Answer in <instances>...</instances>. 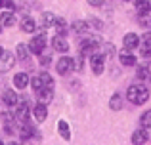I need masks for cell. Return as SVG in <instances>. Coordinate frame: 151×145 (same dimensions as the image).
I'll list each match as a JSON object with an SVG mask.
<instances>
[{
    "label": "cell",
    "mask_w": 151,
    "mask_h": 145,
    "mask_svg": "<svg viewBox=\"0 0 151 145\" xmlns=\"http://www.w3.org/2000/svg\"><path fill=\"white\" fill-rule=\"evenodd\" d=\"M132 143H147L149 141V128H144V126H140L138 130H134V134H132Z\"/></svg>",
    "instance_id": "30bf717a"
},
{
    "label": "cell",
    "mask_w": 151,
    "mask_h": 145,
    "mask_svg": "<svg viewBox=\"0 0 151 145\" xmlns=\"http://www.w3.org/2000/svg\"><path fill=\"white\" fill-rule=\"evenodd\" d=\"M136 76L140 78V80H147V78H151V71H149V67H145V65L138 67V71H136Z\"/></svg>",
    "instance_id": "d4e9b609"
},
{
    "label": "cell",
    "mask_w": 151,
    "mask_h": 145,
    "mask_svg": "<svg viewBox=\"0 0 151 145\" xmlns=\"http://www.w3.org/2000/svg\"><path fill=\"white\" fill-rule=\"evenodd\" d=\"M73 69H77V71H81V69H82V56H78L77 59H75V67Z\"/></svg>",
    "instance_id": "d6a6232c"
},
{
    "label": "cell",
    "mask_w": 151,
    "mask_h": 145,
    "mask_svg": "<svg viewBox=\"0 0 151 145\" xmlns=\"http://www.w3.org/2000/svg\"><path fill=\"white\" fill-rule=\"evenodd\" d=\"M29 84H31V78H29V74H27V73H17V74H14V86H15L17 90H25Z\"/></svg>",
    "instance_id": "5bb4252c"
},
{
    "label": "cell",
    "mask_w": 151,
    "mask_h": 145,
    "mask_svg": "<svg viewBox=\"0 0 151 145\" xmlns=\"http://www.w3.org/2000/svg\"><path fill=\"white\" fill-rule=\"evenodd\" d=\"M73 67H75V59H73V57H67V56L59 57L58 63H55L58 74H67L69 71H73Z\"/></svg>",
    "instance_id": "5b68a950"
},
{
    "label": "cell",
    "mask_w": 151,
    "mask_h": 145,
    "mask_svg": "<svg viewBox=\"0 0 151 145\" xmlns=\"http://www.w3.org/2000/svg\"><path fill=\"white\" fill-rule=\"evenodd\" d=\"M46 44H48V38H46V33H44V29H42V33L37 34V36H33V40L29 42L31 54H35V56H42V52H44Z\"/></svg>",
    "instance_id": "3957f363"
},
{
    "label": "cell",
    "mask_w": 151,
    "mask_h": 145,
    "mask_svg": "<svg viewBox=\"0 0 151 145\" xmlns=\"http://www.w3.org/2000/svg\"><path fill=\"white\" fill-rule=\"evenodd\" d=\"M109 107H111V111H121V109H122V96L119 92H115L113 96H111Z\"/></svg>",
    "instance_id": "ffe728a7"
},
{
    "label": "cell",
    "mask_w": 151,
    "mask_h": 145,
    "mask_svg": "<svg viewBox=\"0 0 151 145\" xmlns=\"http://www.w3.org/2000/svg\"><path fill=\"white\" fill-rule=\"evenodd\" d=\"M103 2H105V0H88L90 6H103Z\"/></svg>",
    "instance_id": "e575fe53"
},
{
    "label": "cell",
    "mask_w": 151,
    "mask_h": 145,
    "mask_svg": "<svg viewBox=\"0 0 151 145\" xmlns=\"http://www.w3.org/2000/svg\"><path fill=\"white\" fill-rule=\"evenodd\" d=\"M29 115H31L29 101H21V103H19V107H17V111H15V116H14V119L17 120V122L25 124V122H29Z\"/></svg>",
    "instance_id": "8992f818"
},
{
    "label": "cell",
    "mask_w": 151,
    "mask_h": 145,
    "mask_svg": "<svg viewBox=\"0 0 151 145\" xmlns=\"http://www.w3.org/2000/svg\"><path fill=\"white\" fill-rule=\"evenodd\" d=\"M140 40L142 38L138 36L136 33H126L124 38H122V48L128 50V52H132V50H136L138 46H140Z\"/></svg>",
    "instance_id": "52a82bcc"
},
{
    "label": "cell",
    "mask_w": 151,
    "mask_h": 145,
    "mask_svg": "<svg viewBox=\"0 0 151 145\" xmlns=\"http://www.w3.org/2000/svg\"><path fill=\"white\" fill-rule=\"evenodd\" d=\"M88 59H90V69H92V73L101 74L103 69H105V56H103V54H92Z\"/></svg>",
    "instance_id": "277c9868"
},
{
    "label": "cell",
    "mask_w": 151,
    "mask_h": 145,
    "mask_svg": "<svg viewBox=\"0 0 151 145\" xmlns=\"http://www.w3.org/2000/svg\"><path fill=\"white\" fill-rule=\"evenodd\" d=\"M140 54L144 59H149L151 57V46L149 44H140Z\"/></svg>",
    "instance_id": "f1b7e54d"
},
{
    "label": "cell",
    "mask_w": 151,
    "mask_h": 145,
    "mask_svg": "<svg viewBox=\"0 0 151 145\" xmlns=\"http://www.w3.org/2000/svg\"><path fill=\"white\" fill-rule=\"evenodd\" d=\"M4 6V0H0V8H2Z\"/></svg>",
    "instance_id": "74e56055"
},
{
    "label": "cell",
    "mask_w": 151,
    "mask_h": 145,
    "mask_svg": "<svg viewBox=\"0 0 151 145\" xmlns=\"http://www.w3.org/2000/svg\"><path fill=\"white\" fill-rule=\"evenodd\" d=\"M103 46V40L100 36H88L81 42V56L82 57H90L92 54H96V50Z\"/></svg>",
    "instance_id": "7a4b0ae2"
},
{
    "label": "cell",
    "mask_w": 151,
    "mask_h": 145,
    "mask_svg": "<svg viewBox=\"0 0 151 145\" xmlns=\"http://www.w3.org/2000/svg\"><path fill=\"white\" fill-rule=\"evenodd\" d=\"M15 52H17V57H19L21 61H27V59H29L31 50H29V46H27V44L19 42V44H17V50H15Z\"/></svg>",
    "instance_id": "603a6c76"
},
{
    "label": "cell",
    "mask_w": 151,
    "mask_h": 145,
    "mask_svg": "<svg viewBox=\"0 0 151 145\" xmlns=\"http://www.w3.org/2000/svg\"><path fill=\"white\" fill-rule=\"evenodd\" d=\"M54 29H55V33H58V34H63V36H65V34H67V21L63 17H55Z\"/></svg>",
    "instance_id": "7402d4cb"
},
{
    "label": "cell",
    "mask_w": 151,
    "mask_h": 145,
    "mask_svg": "<svg viewBox=\"0 0 151 145\" xmlns=\"http://www.w3.org/2000/svg\"><path fill=\"white\" fill-rule=\"evenodd\" d=\"M144 42L151 46V29H149V33H145V34H144Z\"/></svg>",
    "instance_id": "d590c367"
},
{
    "label": "cell",
    "mask_w": 151,
    "mask_h": 145,
    "mask_svg": "<svg viewBox=\"0 0 151 145\" xmlns=\"http://www.w3.org/2000/svg\"><path fill=\"white\" fill-rule=\"evenodd\" d=\"M0 73H2V71H0Z\"/></svg>",
    "instance_id": "7bdbcfd3"
},
{
    "label": "cell",
    "mask_w": 151,
    "mask_h": 145,
    "mask_svg": "<svg viewBox=\"0 0 151 145\" xmlns=\"http://www.w3.org/2000/svg\"><path fill=\"white\" fill-rule=\"evenodd\" d=\"M0 23H2V27H14L15 25V15L12 10L4 11V14H0Z\"/></svg>",
    "instance_id": "e0dca14e"
},
{
    "label": "cell",
    "mask_w": 151,
    "mask_h": 145,
    "mask_svg": "<svg viewBox=\"0 0 151 145\" xmlns=\"http://www.w3.org/2000/svg\"><path fill=\"white\" fill-rule=\"evenodd\" d=\"M134 2H140V0H134Z\"/></svg>",
    "instance_id": "60d3db41"
},
{
    "label": "cell",
    "mask_w": 151,
    "mask_h": 145,
    "mask_svg": "<svg viewBox=\"0 0 151 145\" xmlns=\"http://www.w3.org/2000/svg\"><path fill=\"white\" fill-rule=\"evenodd\" d=\"M73 33H77V34H86L90 31V23L88 21H73Z\"/></svg>",
    "instance_id": "ac0fdd59"
},
{
    "label": "cell",
    "mask_w": 151,
    "mask_h": 145,
    "mask_svg": "<svg viewBox=\"0 0 151 145\" xmlns=\"http://www.w3.org/2000/svg\"><path fill=\"white\" fill-rule=\"evenodd\" d=\"M31 86H33V90H35V92H37V90H40V88H44L40 74H38V76H35V78H31Z\"/></svg>",
    "instance_id": "f546056e"
},
{
    "label": "cell",
    "mask_w": 151,
    "mask_h": 145,
    "mask_svg": "<svg viewBox=\"0 0 151 145\" xmlns=\"http://www.w3.org/2000/svg\"><path fill=\"white\" fill-rule=\"evenodd\" d=\"M140 126H144V128H151V111L142 113V116H140Z\"/></svg>",
    "instance_id": "484cf974"
},
{
    "label": "cell",
    "mask_w": 151,
    "mask_h": 145,
    "mask_svg": "<svg viewBox=\"0 0 151 145\" xmlns=\"http://www.w3.org/2000/svg\"><path fill=\"white\" fill-rule=\"evenodd\" d=\"M15 65V56L12 52H2V56H0V71L6 73L10 71L12 67Z\"/></svg>",
    "instance_id": "ba28073f"
},
{
    "label": "cell",
    "mask_w": 151,
    "mask_h": 145,
    "mask_svg": "<svg viewBox=\"0 0 151 145\" xmlns=\"http://www.w3.org/2000/svg\"><path fill=\"white\" fill-rule=\"evenodd\" d=\"M4 6H6V8H8V10H12V11H14V10H15V4H14V2H12V0H4Z\"/></svg>",
    "instance_id": "836d02e7"
},
{
    "label": "cell",
    "mask_w": 151,
    "mask_h": 145,
    "mask_svg": "<svg viewBox=\"0 0 151 145\" xmlns=\"http://www.w3.org/2000/svg\"><path fill=\"white\" fill-rule=\"evenodd\" d=\"M126 99L132 105H144L149 99V88L144 84H132L126 90Z\"/></svg>",
    "instance_id": "6da1fadb"
},
{
    "label": "cell",
    "mask_w": 151,
    "mask_h": 145,
    "mask_svg": "<svg viewBox=\"0 0 151 145\" xmlns=\"http://www.w3.org/2000/svg\"><path fill=\"white\" fill-rule=\"evenodd\" d=\"M0 33H2V23H0Z\"/></svg>",
    "instance_id": "f35d334b"
},
{
    "label": "cell",
    "mask_w": 151,
    "mask_h": 145,
    "mask_svg": "<svg viewBox=\"0 0 151 145\" xmlns=\"http://www.w3.org/2000/svg\"><path fill=\"white\" fill-rule=\"evenodd\" d=\"M134 6H136V10H138V14H147V11H151V4H149V0H140V2H134Z\"/></svg>",
    "instance_id": "cb8c5ba5"
},
{
    "label": "cell",
    "mask_w": 151,
    "mask_h": 145,
    "mask_svg": "<svg viewBox=\"0 0 151 145\" xmlns=\"http://www.w3.org/2000/svg\"><path fill=\"white\" fill-rule=\"evenodd\" d=\"M40 78H42L44 88H54V78H52L48 73H40Z\"/></svg>",
    "instance_id": "83f0119b"
},
{
    "label": "cell",
    "mask_w": 151,
    "mask_h": 145,
    "mask_svg": "<svg viewBox=\"0 0 151 145\" xmlns=\"http://www.w3.org/2000/svg\"><path fill=\"white\" fill-rule=\"evenodd\" d=\"M2 52H4V48H2V46H0V56H2Z\"/></svg>",
    "instance_id": "8d00e7d4"
},
{
    "label": "cell",
    "mask_w": 151,
    "mask_h": 145,
    "mask_svg": "<svg viewBox=\"0 0 151 145\" xmlns=\"http://www.w3.org/2000/svg\"><path fill=\"white\" fill-rule=\"evenodd\" d=\"M52 48H54L55 52H59V54L69 52V44H67V40H65L63 34H55V36L52 38Z\"/></svg>",
    "instance_id": "9c48e42d"
},
{
    "label": "cell",
    "mask_w": 151,
    "mask_h": 145,
    "mask_svg": "<svg viewBox=\"0 0 151 145\" xmlns=\"http://www.w3.org/2000/svg\"><path fill=\"white\" fill-rule=\"evenodd\" d=\"M140 25L144 27V29H151V14H142L140 15Z\"/></svg>",
    "instance_id": "4316f807"
},
{
    "label": "cell",
    "mask_w": 151,
    "mask_h": 145,
    "mask_svg": "<svg viewBox=\"0 0 151 145\" xmlns=\"http://www.w3.org/2000/svg\"><path fill=\"white\" fill-rule=\"evenodd\" d=\"M37 99L40 101V103L48 105L50 101L54 99V90H52V88H40V90H37Z\"/></svg>",
    "instance_id": "9a60e30c"
},
{
    "label": "cell",
    "mask_w": 151,
    "mask_h": 145,
    "mask_svg": "<svg viewBox=\"0 0 151 145\" xmlns=\"http://www.w3.org/2000/svg\"><path fill=\"white\" fill-rule=\"evenodd\" d=\"M50 61H52V57H50V56H42V57H40V65H42V67H48Z\"/></svg>",
    "instance_id": "1f68e13d"
},
{
    "label": "cell",
    "mask_w": 151,
    "mask_h": 145,
    "mask_svg": "<svg viewBox=\"0 0 151 145\" xmlns=\"http://www.w3.org/2000/svg\"><path fill=\"white\" fill-rule=\"evenodd\" d=\"M119 61H121L124 67H134L138 59H136V56H134V54H130L128 50L122 48V52H119Z\"/></svg>",
    "instance_id": "7c38bea8"
},
{
    "label": "cell",
    "mask_w": 151,
    "mask_h": 145,
    "mask_svg": "<svg viewBox=\"0 0 151 145\" xmlns=\"http://www.w3.org/2000/svg\"><path fill=\"white\" fill-rule=\"evenodd\" d=\"M149 4H151V0H149Z\"/></svg>",
    "instance_id": "b9f144b4"
},
{
    "label": "cell",
    "mask_w": 151,
    "mask_h": 145,
    "mask_svg": "<svg viewBox=\"0 0 151 145\" xmlns=\"http://www.w3.org/2000/svg\"><path fill=\"white\" fill-rule=\"evenodd\" d=\"M19 29L23 31V33H35V29H37V23H35L33 17H23L21 23H19Z\"/></svg>",
    "instance_id": "2e32d148"
},
{
    "label": "cell",
    "mask_w": 151,
    "mask_h": 145,
    "mask_svg": "<svg viewBox=\"0 0 151 145\" xmlns=\"http://www.w3.org/2000/svg\"><path fill=\"white\" fill-rule=\"evenodd\" d=\"M33 115H35V120H37V122H44L46 116H48V107H46V103H40V101H38L33 107Z\"/></svg>",
    "instance_id": "8fae6325"
},
{
    "label": "cell",
    "mask_w": 151,
    "mask_h": 145,
    "mask_svg": "<svg viewBox=\"0 0 151 145\" xmlns=\"http://www.w3.org/2000/svg\"><path fill=\"white\" fill-rule=\"evenodd\" d=\"M54 21H55V15L52 11H44L40 15V27L42 29H48V27H54Z\"/></svg>",
    "instance_id": "d6986e66"
},
{
    "label": "cell",
    "mask_w": 151,
    "mask_h": 145,
    "mask_svg": "<svg viewBox=\"0 0 151 145\" xmlns=\"http://www.w3.org/2000/svg\"><path fill=\"white\" fill-rule=\"evenodd\" d=\"M113 54H115L113 44H109V42H107V44H103V56H105V57H109V56H113Z\"/></svg>",
    "instance_id": "4dcf8cb0"
},
{
    "label": "cell",
    "mask_w": 151,
    "mask_h": 145,
    "mask_svg": "<svg viewBox=\"0 0 151 145\" xmlns=\"http://www.w3.org/2000/svg\"><path fill=\"white\" fill-rule=\"evenodd\" d=\"M122 2H130V0H122Z\"/></svg>",
    "instance_id": "ab89813d"
},
{
    "label": "cell",
    "mask_w": 151,
    "mask_h": 145,
    "mask_svg": "<svg viewBox=\"0 0 151 145\" xmlns=\"http://www.w3.org/2000/svg\"><path fill=\"white\" fill-rule=\"evenodd\" d=\"M17 101H19V97H17V94H15V90H4L2 103L6 105V107H15Z\"/></svg>",
    "instance_id": "4fadbf2b"
},
{
    "label": "cell",
    "mask_w": 151,
    "mask_h": 145,
    "mask_svg": "<svg viewBox=\"0 0 151 145\" xmlns=\"http://www.w3.org/2000/svg\"><path fill=\"white\" fill-rule=\"evenodd\" d=\"M58 132H59V136H61L65 141L71 139V128H69V124H67L65 120H59L58 122Z\"/></svg>",
    "instance_id": "44dd1931"
}]
</instances>
